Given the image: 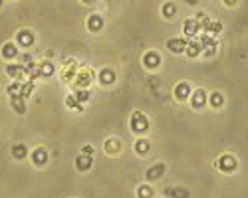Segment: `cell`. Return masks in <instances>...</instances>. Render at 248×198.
<instances>
[{
    "mask_svg": "<svg viewBox=\"0 0 248 198\" xmlns=\"http://www.w3.org/2000/svg\"><path fill=\"white\" fill-rule=\"evenodd\" d=\"M81 2H92V0H81Z\"/></svg>",
    "mask_w": 248,
    "mask_h": 198,
    "instance_id": "277c9868",
    "label": "cell"
},
{
    "mask_svg": "<svg viewBox=\"0 0 248 198\" xmlns=\"http://www.w3.org/2000/svg\"><path fill=\"white\" fill-rule=\"evenodd\" d=\"M113 147H117V149H119L121 145H119V141H115V139H109V141H108V147H106V149H108V153H115V149H113Z\"/></svg>",
    "mask_w": 248,
    "mask_h": 198,
    "instance_id": "7a4b0ae2",
    "label": "cell"
},
{
    "mask_svg": "<svg viewBox=\"0 0 248 198\" xmlns=\"http://www.w3.org/2000/svg\"><path fill=\"white\" fill-rule=\"evenodd\" d=\"M169 48H171V52H183V50H185V42H179V40H171Z\"/></svg>",
    "mask_w": 248,
    "mask_h": 198,
    "instance_id": "6da1fadb",
    "label": "cell"
},
{
    "mask_svg": "<svg viewBox=\"0 0 248 198\" xmlns=\"http://www.w3.org/2000/svg\"><path fill=\"white\" fill-rule=\"evenodd\" d=\"M159 172H163V167H157L155 170H151V172H147V178H159V176H161Z\"/></svg>",
    "mask_w": 248,
    "mask_h": 198,
    "instance_id": "3957f363",
    "label": "cell"
}]
</instances>
